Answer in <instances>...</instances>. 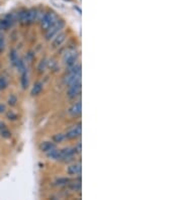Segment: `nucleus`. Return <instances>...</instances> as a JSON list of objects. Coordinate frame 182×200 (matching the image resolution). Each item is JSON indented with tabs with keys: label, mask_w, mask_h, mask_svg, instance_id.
Returning <instances> with one entry per match:
<instances>
[{
	"label": "nucleus",
	"mask_w": 182,
	"mask_h": 200,
	"mask_svg": "<svg viewBox=\"0 0 182 200\" xmlns=\"http://www.w3.org/2000/svg\"><path fill=\"white\" fill-rule=\"evenodd\" d=\"M16 103V97L14 95H10V97L8 98V104L9 105H15Z\"/></svg>",
	"instance_id": "26"
},
{
	"label": "nucleus",
	"mask_w": 182,
	"mask_h": 200,
	"mask_svg": "<svg viewBox=\"0 0 182 200\" xmlns=\"http://www.w3.org/2000/svg\"><path fill=\"white\" fill-rule=\"evenodd\" d=\"M41 90H43V83L38 82V83L34 84L33 87L31 88V96H36L41 92Z\"/></svg>",
	"instance_id": "17"
},
{
	"label": "nucleus",
	"mask_w": 182,
	"mask_h": 200,
	"mask_svg": "<svg viewBox=\"0 0 182 200\" xmlns=\"http://www.w3.org/2000/svg\"><path fill=\"white\" fill-rule=\"evenodd\" d=\"M70 182H71V180L69 179V178L61 177V178H59V179L55 180V182H54V185H55V186H65V185L69 184Z\"/></svg>",
	"instance_id": "18"
},
{
	"label": "nucleus",
	"mask_w": 182,
	"mask_h": 200,
	"mask_svg": "<svg viewBox=\"0 0 182 200\" xmlns=\"http://www.w3.org/2000/svg\"><path fill=\"white\" fill-rule=\"evenodd\" d=\"M47 68V60H41L38 66V70L40 73H43Z\"/></svg>",
	"instance_id": "23"
},
{
	"label": "nucleus",
	"mask_w": 182,
	"mask_h": 200,
	"mask_svg": "<svg viewBox=\"0 0 182 200\" xmlns=\"http://www.w3.org/2000/svg\"><path fill=\"white\" fill-rule=\"evenodd\" d=\"M81 164L80 163H75V164L70 165L67 168V173L69 175H73V176H76V175H80L81 173Z\"/></svg>",
	"instance_id": "10"
},
{
	"label": "nucleus",
	"mask_w": 182,
	"mask_h": 200,
	"mask_svg": "<svg viewBox=\"0 0 182 200\" xmlns=\"http://www.w3.org/2000/svg\"><path fill=\"white\" fill-rule=\"evenodd\" d=\"M0 135L3 139H10L11 137V132H9V129L7 128L6 125L2 122H0Z\"/></svg>",
	"instance_id": "14"
},
{
	"label": "nucleus",
	"mask_w": 182,
	"mask_h": 200,
	"mask_svg": "<svg viewBox=\"0 0 182 200\" xmlns=\"http://www.w3.org/2000/svg\"><path fill=\"white\" fill-rule=\"evenodd\" d=\"M81 132H81V125L80 124L75 125L74 127L70 128V129L65 133V139H68V140L77 139V137H81Z\"/></svg>",
	"instance_id": "7"
},
{
	"label": "nucleus",
	"mask_w": 182,
	"mask_h": 200,
	"mask_svg": "<svg viewBox=\"0 0 182 200\" xmlns=\"http://www.w3.org/2000/svg\"><path fill=\"white\" fill-rule=\"evenodd\" d=\"M9 60H10V63L13 66H15V64L17 63V61L19 60L18 55H17V52L15 50H12L9 54Z\"/></svg>",
	"instance_id": "19"
},
{
	"label": "nucleus",
	"mask_w": 182,
	"mask_h": 200,
	"mask_svg": "<svg viewBox=\"0 0 182 200\" xmlns=\"http://www.w3.org/2000/svg\"><path fill=\"white\" fill-rule=\"evenodd\" d=\"M17 18L20 21V23L23 24L28 23V10L26 9H23V10L19 11L18 14H17Z\"/></svg>",
	"instance_id": "16"
},
{
	"label": "nucleus",
	"mask_w": 182,
	"mask_h": 200,
	"mask_svg": "<svg viewBox=\"0 0 182 200\" xmlns=\"http://www.w3.org/2000/svg\"><path fill=\"white\" fill-rule=\"evenodd\" d=\"M64 140H65V135L63 133H57L53 137V140L55 143H62Z\"/></svg>",
	"instance_id": "21"
},
{
	"label": "nucleus",
	"mask_w": 182,
	"mask_h": 200,
	"mask_svg": "<svg viewBox=\"0 0 182 200\" xmlns=\"http://www.w3.org/2000/svg\"><path fill=\"white\" fill-rule=\"evenodd\" d=\"M70 188H71V190H73V191H80V190H81V182H80V180L78 182L71 183Z\"/></svg>",
	"instance_id": "22"
},
{
	"label": "nucleus",
	"mask_w": 182,
	"mask_h": 200,
	"mask_svg": "<svg viewBox=\"0 0 182 200\" xmlns=\"http://www.w3.org/2000/svg\"><path fill=\"white\" fill-rule=\"evenodd\" d=\"M14 17L12 14H8L4 18L0 19V29H8L14 23Z\"/></svg>",
	"instance_id": "8"
},
{
	"label": "nucleus",
	"mask_w": 182,
	"mask_h": 200,
	"mask_svg": "<svg viewBox=\"0 0 182 200\" xmlns=\"http://www.w3.org/2000/svg\"><path fill=\"white\" fill-rule=\"evenodd\" d=\"M81 112H82V105H81V102H77L75 103V104H73L70 107V109H69V113H70L72 116H75V117L79 116Z\"/></svg>",
	"instance_id": "11"
},
{
	"label": "nucleus",
	"mask_w": 182,
	"mask_h": 200,
	"mask_svg": "<svg viewBox=\"0 0 182 200\" xmlns=\"http://www.w3.org/2000/svg\"><path fill=\"white\" fill-rule=\"evenodd\" d=\"M47 157L50 160H55V161L56 160H60V151L55 148V149L49 151V152L47 153Z\"/></svg>",
	"instance_id": "15"
},
{
	"label": "nucleus",
	"mask_w": 182,
	"mask_h": 200,
	"mask_svg": "<svg viewBox=\"0 0 182 200\" xmlns=\"http://www.w3.org/2000/svg\"><path fill=\"white\" fill-rule=\"evenodd\" d=\"M76 154H77L76 148H64L63 150L60 151V160L64 162L70 161Z\"/></svg>",
	"instance_id": "5"
},
{
	"label": "nucleus",
	"mask_w": 182,
	"mask_h": 200,
	"mask_svg": "<svg viewBox=\"0 0 182 200\" xmlns=\"http://www.w3.org/2000/svg\"><path fill=\"white\" fill-rule=\"evenodd\" d=\"M77 61H78V54L76 53V51L73 50V49H69V50L64 54L63 62L67 68L77 64Z\"/></svg>",
	"instance_id": "2"
},
{
	"label": "nucleus",
	"mask_w": 182,
	"mask_h": 200,
	"mask_svg": "<svg viewBox=\"0 0 182 200\" xmlns=\"http://www.w3.org/2000/svg\"><path fill=\"white\" fill-rule=\"evenodd\" d=\"M7 87V79L4 76H0V90H4Z\"/></svg>",
	"instance_id": "24"
},
{
	"label": "nucleus",
	"mask_w": 182,
	"mask_h": 200,
	"mask_svg": "<svg viewBox=\"0 0 182 200\" xmlns=\"http://www.w3.org/2000/svg\"><path fill=\"white\" fill-rule=\"evenodd\" d=\"M4 111H5V106H4L3 104H1V103H0V113L4 112Z\"/></svg>",
	"instance_id": "28"
},
{
	"label": "nucleus",
	"mask_w": 182,
	"mask_h": 200,
	"mask_svg": "<svg viewBox=\"0 0 182 200\" xmlns=\"http://www.w3.org/2000/svg\"><path fill=\"white\" fill-rule=\"evenodd\" d=\"M38 16H39V11L36 10V9L34 8H31L28 10V24H31L34 22L38 19Z\"/></svg>",
	"instance_id": "12"
},
{
	"label": "nucleus",
	"mask_w": 182,
	"mask_h": 200,
	"mask_svg": "<svg viewBox=\"0 0 182 200\" xmlns=\"http://www.w3.org/2000/svg\"><path fill=\"white\" fill-rule=\"evenodd\" d=\"M4 47H5V41H4V36H3V34L0 33V53H1V52H3Z\"/></svg>",
	"instance_id": "25"
},
{
	"label": "nucleus",
	"mask_w": 182,
	"mask_h": 200,
	"mask_svg": "<svg viewBox=\"0 0 182 200\" xmlns=\"http://www.w3.org/2000/svg\"><path fill=\"white\" fill-rule=\"evenodd\" d=\"M21 86H23V89H26L28 86V76L26 71L23 72V75H21Z\"/></svg>",
	"instance_id": "20"
},
{
	"label": "nucleus",
	"mask_w": 182,
	"mask_h": 200,
	"mask_svg": "<svg viewBox=\"0 0 182 200\" xmlns=\"http://www.w3.org/2000/svg\"><path fill=\"white\" fill-rule=\"evenodd\" d=\"M66 33H58L57 36L54 38L53 39V48H59V47H61L62 44H64V41H66Z\"/></svg>",
	"instance_id": "9"
},
{
	"label": "nucleus",
	"mask_w": 182,
	"mask_h": 200,
	"mask_svg": "<svg viewBox=\"0 0 182 200\" xmlns=\"http://www.w3.org/2000/svg\"><path fill=\"white\" fill-rule=\"evenodd\" d=\"M81 80V73H74V72H68L67 75L64 77V84L65 85H71V84L77 82Z\"/></svg>",
	"instance_id": "6"
},
{
	"label": "nucleus",
	"mask_w": 182,
	"mask_h": 200,
	"mask_svg": "<svg viewBox=\"0 0 182 200\" xmlns=\"http://www.w3.org/2000/svg\"><path fill=\"white\" fill-rule=\"evenodd\" d=\"M64 25V21L62 20H56L53 24L46 31V39L47 41H50V39H54L58 33H61V31L63 29Z\"/></svg>",
	"instance_id": "1"
},
{
	"label": "nucleus",
	"mask_w": 182,
	"mask_h": 200,
	"mask_svg": "<svg viewBox=\"0 0 182 200\" xmlns=\"http://www.w3.org/2000/svg\"><path fill=\"white\" fill-rule=\"evenodd\" d=\"M56 20H57V18H56L55 13H53V12H47V13H45L40 18L41 29H45V31H47V29L50 28V26Z\"/></svg>",
	"instance_id": "3"
},
{
	"label": "nucleus",
	"mask_w": 182,
	"mask_h": 200,
	"mask_svg": "<svg viewBox=\"0 0 182 200\" xmlns=\"http://www.w3.org/2000/svg\"><path fill=\"white\" fill-rule=\"evenodd\" d=\"M81 88H82L81 87V80L69 85L68 90H67V96L69 98H71V99H74V98L80 95Z\"/></svg>",
	"instance_id": "4"
},
{
	"label": "nucleus",
	"mask_w": 182,
	"mask_h": 200,
	"mask_svg": "<svg viewBox=\"0 0 182 200\" xmlns=\"http://www.w3.org/2000/svg\"><path fill=\"white\" fill-rule=\"evenodd\" d=\"M7 117H8V119H10V117H12L11 119H16V115L14 114V113H12V112L8 113V114H7Z\"/></svg>",
	"instance_id": "27"
},
{
	"label": "nucleus",
	"mask_w": 182,
	"mask_h": 200,
	"mask_svg": "<svg viewBox=\"0 0 182 200\" xmlns=\"http://www.w3.org/2000/svg\"><path fill=\"white\" fill-rule=\"evenodd\" d=\"M56 148V145L52 142H44L40 145V150L44 153H48L49 151L53 150Z\"/></svg>",
	"instance_id": "13"
}]
</instances>
